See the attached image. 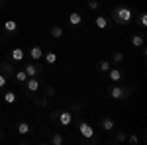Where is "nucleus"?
Wrapping results in <instances>:
<instances>
[{"label": "nucleus", "mask_w": 147, "mask_h": 145, "mask_svg": "<svg viewBox=\"0 0 147 145\" xmlns=\"http://www.w3.org/2000/svg\"><path fill=\"white\" fill-rule=\"evenodd\" d=\"M39 88H41V82H39V78H37V77H28V78H26V94H30V92H37Z\"/></svg>", "instance_id": "2"}, {"label": "nucleus", "mask_w": 147, "mask_h": 145, "mask_svg": "<svg viewBox=\"0 0 147 145\" xmlns=\"http://www.w3.org/2000/svg\"><path fill=\"white\" fill-rule=\"evenodd\" d=\"M94 22H96V26H98L100 30H106V28H110V22H108L104 16H96V20H94Z\"/></svg>", "instance_id": "16"}, {"label": "nucleus", "mask_w": 147, "mask_h": 145, "mask_svg": "<svg viewBox=\"0 0 147 145\" xmlns=\"http://www.w3.org/2000/svg\"><path fill=\"white\" fill-rule=\"evenodd\" d=\"M4 32L8 35H14L18 32V22H14V20H8V22H4Z\"/></svg>", "instance_id": "12"}, {"label": "nucleus", "mask_w": 147, "mask_h": 145, "mask_svg": "<svg viewBox=\"0 0 147 145\" xmlns=\"http://www.w3.org/2000/svg\"><path fill=\"white\" fill-rule=\"evenodd\" d=\"M80 22H82V18H80L79 12H71V16H69V24H71V26H79Z\"/></svg>", "instance_id": "15"}, {"label": "nucleus", "mask_w": 147, "mask_h": 145, "mask_svg": "<svg viewBox=\"0 0 147 145\" xmlns=\"http://www.w3.org/2000/svg\"><path fill=\"white\" fill-rule=\"evenodd\" d=\"M45 63H47V65L57 63V53H55V51H47V53H45Z\"/></svg>", "instance_id": "21"}, {"label": "nucleus", "mask_w": 147, "mask_h": 145, "mask_svg": "<svg viewBox=\"0 0 147 145\" xmlns=\"http://www.w3.org/2000/svg\"><path fill=\"white\" fill-rule=\"evenodd\" d=\"M59 114H61V110H53L51 114H49V123H57L59 122Z\"/></svg>", "instance_id": "25"}, {"label": "nucleus", "mask_w": 147, "mask_h": 145, "mask_svg": "<svg viewBox=\"0 0 147 145\" xmlns=\"http://www.w3.org/2000/svg\"><path fill=\"white\" fill-rule=\"evenodd\" d=\"M6 84H8V77H4V75H2V73H0V90L4 88V86H6Z\"/></svg>", "instance_id": "31"}, {"label": "nucleus", "mask_w": 147, "mask_h": 145, "mask_svg": "<svg viewBox=\"0 0 147 145\" xmlns=\"http://www.w3.org/2000/svg\"><path fill=\"white\" fill-rule=\"evenodd\" d=\"M30 129H32L30 123H26V122L18 123V134H20V135H28V134H30Z\"/></svg>", "instance_id": "19"}, {"label": "nucleus", "mask_w": 147, "mask_h": 145, "mask_svg": "<svg viewBox=\"0 0 147 145\" xmlns=\"http://www.w3.org/2000/svg\"><path fill=\"white\" fill-rule=\"evenodd\" d=\"M80 112H82V104H73V110H71V114L80 116Z\"/></svg>", "instance_id": "29"}, {"label": "nucleus", "mask_w": 147, "mask_h": 145, "mask_svg": "<svg viewBox=\"0 0 147 145\" xmlns=\"http://www.w3.org/2000/svg\"><path fill=\"white\" fill-rule=\"evenodd\" d=\"M125 137H127V135H125L124 132H118V134H116V141H120V143H122V141H125Z\"/></svg>", "instance_id": "32"}, {"label": "nucleus", "mask_w": 147, "mask_h": 145, "mask_svg": "<svg viewBox=\"0 0 147 145\" xmlns=\"http://www.w3.org/2000/svg\"><path fill=\"white\" fill-rule=\"evenodd\" d=\"M28 96L34 100V106H35V108H45L47 104H49V98H47L45 94H43V96H37L35 92H30Z\"/></svg>", "instance_id": "7"}, {"label": "nucleus", "mask_w": 147, "mask_h": 145, "mask_svg": "<svg viewBox=\"0 0 147 145\" xmlns=\"http://www.w3.org/2000/svg\"><path fill=\"white\" fill-rule=\"evenodd\" d=\"M108 77H110V80H112V82H120V80L124 78V73H122L120 69H112V67H110V71H108Z\"/></svg>", "instance_id": "11"}, {"label": "nucleus", "mask_w": 147, "mask_h": 145, "mask_svg": "<svg viewBox=\"0 0 147 145\" xmlns=\"http://www.w3.org/2000/svg\"><path fill=\"white\" fill-rule=\"evenodd\" d=\"M124 53H122V51H112V61L114 63H122V61H124Z\"/></svg>", "instance_id": "24"}, {"label": "nucleus", "mask_w": 147, "mask_h": 145, "mask_svg": "<svg viewBox=\"0 0 147 145\" xmlns=\"http://www.w3.org/2000/svg\"><path fill=\"white\" fill-rule=\"evenodd\" d=\"M24 57H26V51H24L22 47H14V49L10 51V59H8V61L20 63V61H24Z\"/></svg>", "instance_id": "8"}, {"label": "nucleus", "mask_w": 147, "mask_h": 145, "mask_svg": "<svg viewBox=\"0 0 147 145\" xmlns=\"http://www.w3.org/2000/svg\"><path fill=\"white\" fill-rule=\"evenodd\" d=\"M108 94H110V98H112V100H125L124 86L114 84V86H110V88H108Z\"/></svg>", "instance_id": "4"}, {"label": "nucleus", "mask_w": 147, "mask_h": 145, "mask_svg": "<svg viewBox=\"0 0 147 145\" xmlns=\"http://www.w3.org/2000/svg\"><path fill=\"white\" fill-rule=\"evenodd\" d=\"M143 43H145V39H143L141 34H134L131 35V45H134V47H143Z\"/></svg>", "instance_id": "14"}, {"label": "nucleus", "mask_w": 147, "mask_h": 145, "mask_svg": "<svg viewBox=\"0 0 147 145\" xmlns=\"http://www.w3.org/2000/svg\"><path fill=\"white\" fill-rule=\"evenodd\" d=\"M2 139H4V134H2V132H0V141H2Z\"/></svg>", "instance_id": "34"}, {"label": "nucleus", "mask_w": 147, "mask_h": 145, "mask_svg": "<svg viewBox=\"0 0 147 145\" xmlns=\"http://www.w3.org/2000/svg\"><path fill=\"white\" fill-rule=\"evenodd\" d=\"M14 78H16V80H18V82H26V78H28V75H26V71H16V73H14Z\"/></svg>", "instance_id": "23"}, {"label": "nucleus", "mask_w": 147, "mask_h": 145, "mask_svg": "<svg viewBox=\"0 0 147 145\" xmlns=\"http://www.w3.org/2000/svg\"><path fill=\"white\" fill-rule=\"evenodd\" d=\"M49 141H51L53 145H63V143H65V139H63V135H61V134H53Z\"/></svg>", "instance_id": "22"}, {"label": "nucleus", "mask_w": 147, "mask_h": 145, "mask_svg": "<svg viewBox=\"0 0 147 145\" xmlns=\"http://www.w3.org/2000/svg\"><path fill=\"white\" fill-rule=\"evenodd\" d=\"M86 8H88V10H98L100 4H98V0H88V2H86Z\"/></svg>", "instance_id": "27"}, {"label": "nucleus", "mask_w": 147, "mask_h": 145, "mask_svg": "<svg viewBox=\"0 0 147 145\" xmlns=\"http://www.w3.org/2000/svg\"><path fill=\"white\" fill-rule=\"evenodd\" d=\"M139 26L147 28V14H145V12H141V14H139Z\"/></svg>", "instance_id": "30"}, {"label": "nucleus", "mask_w": 147, "mask_h": 145, "mask_svg": "<svg viewBox=\"0 0 147 145\" xmlns=\"http://www.w3.org/2000/svg\"><path fill=\"white\" fill-rule=\"evenodd\" d=\"M134 18V10L129 6H116L112 10V20L118 26H127Z\"/></svg>", "instance_id": "1"}, {"label": "nucleus", "mask_w": 147, "mask_h": 145, "mask_svg": "<svg viewBox=\"0 0 147 145\" xmlns=\"http://www.w3.org/2000/svg\"><path fill=\"white\" fill-rule=\"evenodd\" d=\"M0 73H2L4 77H8V78L14 77V73H16V65H14L12 61L6 59V61H2V63H0Z\"/></svg>", "instance_id": "3"}, {"label": "nucleus", "mask_w": 147, "mask_h": 145, "mask_svg": "<svg viewBox=\"0 0 147 145\" xmlns=\"http://www.w3.org/2000/svg\"><path fill=\"white\" fill-rule=\"evenodd\" d=\"M125 141H127L129 145H137V143H139V137H137L136 134H131V135H127V137H125Z\"/></svg>", "instance_id": "26"}, {"label": "nucleus", "mask_w": 147, "mask_h": 145, "mask_svg": "<svg viewBox=\"0 0 147 145\" xmlns=\"http://www.w3.org/2000/svg\"><path fill=\"white\" fill-rule=\"evenodd\" d=\"M6 4V0H0V10H2V6Z\"/></svg>", "instance_id": "33"}, {"label": "nucleus", "mask_w": 147, "mask_h": 145, "mask_svg": "<svg viewBox=\"0 0 147 145\" xmlns=\"http://www.w3.org/2000/svg\"><path fill=\"white\" fill-rule=\"evenodd\" d=\"M100 127L104 132H114V127H116V122H114L112 116H104L100 120Z\"/></svg>", "instance_id": "9"}, {"label": "nucleus", "mask_w": 147, "mask_h": 145, "mask_svg": "<svg viewBox=\"0 0 147 145\" xmlns=\"http://www.w3.org/2000/svg\"><path fill=\"white\" fill-rule=\"evenodd\" d=\"M4 102H6V104H14V102H16V92H14V90L4 92Z\"/></svg>", "instance_id": "20"}, {"label": "nucleus", "mask_w": 147, "mask_h": 145, "mask_svg": "<svg viewBox=\"0 0 147 145\" xmlns=\"http://www.w3.org/2000/svg\"><path fill=\"white\" fill-rule=\"evenodd\" d=\"M26 75L28 77H39L41 73H43V69H41V65H37V63H26Z\"/></svg>", "instance_id": "6"}, {"label": "nucleus", "mask_w": 147, "mask_h": 145, "mask_svg": "<svg viewBox=\"0 0 147 145\" xmlns=\"http://www.w3.org/2000/svg\"><path fill=\"white\" fill-rule=\"evenodd\" d=\"M73 114L71 112H65V110H61V114H59V123L63 125V127H67V125H71V122H73Z\"/></svg>", "instance_id": "10"}, {"label": "nucleus", "mask_w": 147, "mask_h": 145, "mask_svg": "<svg viewBox=\"0 0 147 145\" xmlns=\"http://www.w3.org/2000/svg\"><path fill=\"white\" fill-rule=\"evenodd\" d=\"M30 57H32L34 61H39V59L43 57V51H41V47H39V45H34V47L30 49Z\"/></svg>", "instance_id": "13"}, {"label": "nucleus", "mask_w": 147, "mask_h": 145, "mask_svg": "<svg viewBox=\"0 0 147 145\" xmlns=\"http://www.w3.org/2000/svg\"><path fill=\"white\" fill-rule=\"evenodd\" d=\"M77 127H79V132H80V135L86 139V137H90V135H94V129H92V125H88L86 122H82V120H77Z\"/></svg>", "instance_id": "5"}, {"label": "nucleus", "mask_w": 147, "mask_h": 145, "mask_svg": "<svg viewBox=\"0 0 147 145\" xmlns=\"http://www.w3.org/2000/svg\"><path fill=\"white\" fill-rule=\"evenodd\" d=\"M43 90H45V96H47V98H53V96L57 94L55 86H53V84H49V82H45V84H43Z\"/></svg>", "instance_id": "17"}, {"label": "nucleus", "mask_w": 147, "mask_h": 145, "mask_svg": "<svg viewBox=\"0 0 147 145\" xmlns=\"http://www.w3.org/2000/svg\"><path fill=\"white\" fill-rule=\"evenodd\" d=\"M49 34H51L53 39H59V37H63V28H61V26H53Z\"/></svg>", "instance_id": "18"}, {"label": "nucleus", "mask_w": 147, "mask_h": 145, "mask_svg": "<svg viewBox=\"0 0 147 145\" xmlns=\"http://www.w3.org/2000/svg\"><path fill=\"white\" fill-rule=\"evenodd\" d=\"M98 69H100L102 73H108V71H110V63H108V61H100V63H98Z\"/></svg>", "instance_id": "28"}]
</instances>
